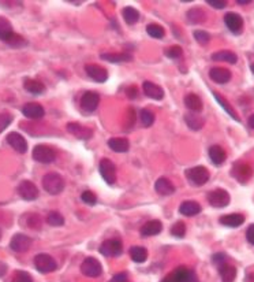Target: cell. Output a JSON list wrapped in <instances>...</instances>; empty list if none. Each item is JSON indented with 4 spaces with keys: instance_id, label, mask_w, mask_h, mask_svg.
Listing matches in <instances>:
<instances>
[{
    "instance_id": "obj_43",
    "label": "cell",
    "mask_w": 254,
    "mask_h": 282,
    "mask_svg": "<svg viewBox=\"0 0 254 282\" xmlns=\"http://www.w3.org/2000/svg\"><path fill=\"white\" fill-rule=\"evenodd\" d=\"M6 43H8L11 47H17V48H19V47H24V45L27 44V43H26V40L24 39V37H21L19 34H15V33H14L10 39L7 40Z\"/></svg>"
},
{
    "instance_id": "obj_45",
    "label": "cell",
    "mask_w": 254,
    "mask_h": 282,
    "mask_svg": "<svg viewBox=\"0 0 254 282\" xmlns=\"http://www.w3.org/2000/svg\"><path fill=\"white\" fill-rule=\"evenodd\" d=\"M13 282H33V278L26 271H17L13 277Z\"/></svg>"
},
{
    "instance_id": "obj_19",
    "label": "cell",
    "mask_w": 254,
    "mask_h": 282,
    "mask_svg": "<svg viewBox=\"0 0 254 282\" xmlns=\"http://www.w3.org/2000/svg\"><path fill=\"white\" fill-rule=\"evenodd\" d=\"M142 89L146 96L151 97L153 100H163L164 99V89L156 85V84L151 83V81H145L142 84Z\"/></svg>"
},
{
    "instance_id": "obj_20",
    "label": "cell",
    "mask_w": 254,
    "mask_h": 282,
    "mask_svg": "<svg viewBox=\"0 0 254 282\" xmlns=\"http://www.w3.org/2000/svg\"><path fill=\"white\" fill-rule=\"evenodd\" d=\"M209 77L213 83L227 84L231 80V71L224 67H212L209 70Z\"/></svg>"
},
{
    "instance_id": "obj_34",
    "label": "cell",
    "mask_w": 254,
    "mask_h": 282,
    "mask_svg": "<svg viewBox=\"0 0 254 282\" xmlns=\"http://www.w3.org/2000/svg\"><path fill=\"white\" fill-rule=\"evenodd\" d=\"M213 96H215V99L217 100V103L222 106V109L224 110V111H226V113H227V114H229V115L231 116L232 119H235V121H238V122L241 121V119H239V116H238V114L235 113V110L232 109V106H231V104H229V103L227 102L224 97L220 96L217 92H213Z\"/></svg>"
},
{
    "instance_id": "obj_42",
    "label": "cell",
    "mask_w": 254,
    "mask_h": 282,
    "mask_svg": "<svg viewBox=\"0 0 254 282\" xmlns=\"http://www.w3.org/2000/svg\"><path fill=\"white\" fill-rule=\"evenodd\" d=\"M193 36H194V39H196L198 44L201 45H206L210 41V34L208 32H205V30H196L193 33Z\"/></svg>"
},
{
    "instance_id": "obj_26",
    "label": "cell",
    "mask_w": 254,
    "mask_h": 282,
    "mask_svg": "<svg viewBox=\"0 0 254 282\" xmlns=\"http://www.w3.org/2000/svg\"><path fill=\"white\" fill-rule=\"evenodd\" d=\"M219 221L227 227H239L245 222V217L242 214H227V215H223Z\"/></svg>"
},
{
    "instance_id": "obj_24",
    "label": "cell",
    "mask_w": 254,
    "mask_h": 282,
    "mask_svg": "<svg viewBox=\"0 0 254 282\" xmlns=\"http://www.w3.org/2000/svg\"><path fill=\"white\" fill-rule=\"evenodd\" d=\"M163 229V225L160 221L157 219H153V221H149V222H146L144 226H142V229H141V236H144V237H151V236H156V234H159L160 231Z\"/></svg>"
},
{
    "instance_id": "obj_12",
    "label": "cell",
    "mask_w": 254,
    "mask_h": 282,
    "mask_svg": "<svg viewBox=\"0 0 254 282\" xmlns=\"http://www.w3.org/2000/svg\"><path fill=\"white\" fill-rule=\"evenodd\" d=\"M18 193L19 196L24 200H27V201H32V200H36L38 197V189L37 186L33 184L32 181H22L18 185Z\"/></svg>"
},
{
    "instance_id": "obj_41",
    "label": "cell",
    "mask_w": 254,
    "mask_h": 282,
    "mask_svg": "<svg viewBox=\"0 0 254 282\" xmlns=\"http://www.w3.org/2000/svg\"><path fill=\"white\" fill-rule=\"evenodd\" d=\"M171 234L174 237L182 238L186 234V225L183 222H180V221L177 222V224H174L171 227Z\"/></svg>"
},
{
    "instance_id": "obj_6",
    "label": "cell",
    "mask_w": 254,
    "mask_h": 282,
    "mask_svg": "<svg viewBox=\"0 0 254 282\" xmlns=\"http://www.w3.org/2000/svg\"><path fill=\"white\" fill-rule=\"evenodd\" d=\"M229 193L226 189H215L208 193V201L212 207L215 208H224L229 204Z\"/></svg>"
},
{
    "instance_id": "obj_27",
    "label": "cell",
    "mask_w": 254,
    "mask_h": 282,
    "mask_svg": "<svg viewBox=\"0 0 254 282\" xmlns=\"http://www.w3.org/2000/svg\"><path fill=\"white\" fill-rule=\"evenodd\" d=\"M219 274L223 282H234L236 278V269L229 263H224L219 267Z\"/></svg>"
},
{
    "instance_id": "obj_9",
    "label": "cell",
    "mask_w": 254,
    "mask_h": 282,
    "mask_svg": "<svg viewBox=\"0 0 254 282\" xmlns=\"http://www.w3.org/2000/svg\"><path fill=\"white\" fill-rule=\"evenodd\" d=\"M224 24L232 34H241L243 32V18L236 13H227L224 15Z\"/></svg>"
},
{
    "instance_id": "obj_46",
    "label": "cell",
    "mask_w": 254,
    "mask_h": 282,
    "mask_svg": "<svg viewBox=\"0 0 254 282\" xmlns=\"http://www.w3.org/2000/svg\"><path fill=\"white\" fill-rule=\"evenodd\" d=\"M182 54H183V51H182V48H180L179 45H174V47L168 48V50L165 51V55L170 59H179L182 56Z\"/></svg>"
},
{
    "instance_id": "obj_16",
    "label": "cell",
    "mask_w": 254,
    "mask_h": 282,
    "mask_svg": "<svg viewBox=\"0 0 254 282\" xmlns=\"http://www.w3.org/2000/svg\"><path fill=\"white\" fill-rule=\"evenodd\" d=\"M7 142L19 154H25L27 151V141L25 140L24 136L19 135L17 132H11L7 135Z\"/></svg>"
},
{
    "instance_id": "obj_3",
    "label": "cell",
    "mask_w": 254,
    "mask_h": 282,
    "mask_svg": "<svg viewBox=\"0 0 254 282\" xmlns=\"http://www.w3.org/2000/svg\"><path fill=\"white\" fill-rule=\"evenodd\" d=\"M186 177L193 186H203L209 181V171L203 166H196L186 171Z\"/></svg>"
},
{
    "instance_id": "obj_10",
    "label": "cell",
    "mask_w": 254,
    "mask_h": 282,
    "mask_svg": "<svg viewBox=\"0 0 254 282\" xmlns=\"http://www.w3.org/2000/svg\"><path fill=\"white\" fill-rule=\"evenodd\" d=\"M231 175L238 180L242 184H245V182H248L250 178H252V175H253V170H252V167L246 165V163H242V162H236L235 165L232 166V170H231Z\"/></svg>"
},
{
    "instance_id": "obj_31",
    "label": "cell",
    "mask_w": 254,
    "mask_h": 282,
    "mask_svg": "<svg viewBox=\"0 0 254 282\" xmlns=\"http://www.w3.org/2000/svg\"><path fill=\"white\" fill-rule=\"evenodd\" d=\"M24 88H25L29 93H32V95H41V93H44L45 90L44 84L40 83L37 80H32V78L25 80Z\"/></svg>"
},
{
    "instance_id": "obj_2",
    "label": "cell",
    "mask_w": 254,
    "mask_h": 282,
    "mask_svg": "<svg viewBox=\"0 0 254 282\" xmlns=\"http://www.w3.org/2000/svg\"><path fill=\"white\" fill-rule=\"evenodd\" d=\"M43 188L50 195H59L64 189V180L57 173H50L43 178Z\"/></svg>"
},
{
    "instance_id": "obj_54",
    "label": "cell",
    "mask_w": 254,
    "mask_h": 282,
    "mask_svg": "<svg viewBox=\"0 0 254 282\" xmlns=\"http://www.w3.org/2000/svg\"><path fill=\"white\" fill-rule=\"evenodd\" d=\"M248 123H249V128L254 129V114L252 116H250V118H249Z\"/></svg>"
},
{
    "instance_id": "obj_47",
    "label": "cell",
    "mask_w": 254,
    "mask_h": 282,
    "mask_svg": "<svg viewBox=\"0 0 254 282\" xmlns=\"http://www.w3.org/2000/svg\"><path fill=\"white\" fill-rule=\"evenodd\" d=\"M11 122H13V116L10 114H0V133H3Z\"/></svg>"
},
{
    "instance_id": "obj_39",
    "label": "cell",
    "mask_w": 254,
    "mask_h": 282,
    "mask_svg": "<svg viewBox=\"0 0 254 282\" xmlns=\"http://www.w3.org/2000/svg\"><path fill=\"white\" fill-rule=\"evenodd\" d=\"M140 119L141 123L145 126V128H149V126H152L153 122H154V114H153L152 111H149V110H141L140 113Z\"/></svg>"
},
{
    "instance_id": "obj_56",
    "label": "cell",
    "mask_w": 254,
    "mask_h": 282,
    "mask_svg": "<svg viewBox=\"0 0 254 282\" xmlns=\"http://www.w3.org/2000/svg\"><path fill=\"white\" fill-rule=\"evenodd\" d=\"M250 70H252V73H253V74H254V63L252 64V66H250Z\"/></svg>"
},
{
    "instance_id": "obj_50",
    "label": "cell",
    "mask_w": 254,
    "mask_h": 282,
    "mask_svg": "<svg viewBox=\"0 0 254 282\" xmlns=\"http://www.w3.org/2000/svg\"><path fill=\"white\" fill-rule=\"evenodd\" d=\"M246 238H248L249 243L254 245V224H252L248 227V230H246Z\"/></svg>"
},
{
    "instance_id": "obj_49",
    "label": "cell",
    "mask_w": 254,
    "mask_h": 282,
    "mask_svg": "<svg viewBox=\"0 0 254 282\" xmlns=\"http://www.w3.org/2000/svg\"><path fill=\"white\" fill-rule=\"evenodd\" d=\"M206 3H208L210 7L217 8V10H222V8L227 6V1H226V0H206Z\"/></svg>"
},
{
    "instance_id": "obj_17",
    "label": "cell",
    "mask_w": 254,
    "mask_h": 282,
    "mask_svg": "<svg viewBox=\"0 0 254 282\" xmlns=\"http://www.w3.org/2000/svg\"><path fill=\"white\" fill-rule=\"evenodd\" d=\"M22 114L29 119H41L44 116L45 111L43 106L38 103H27L22 109Z\"/></svg>"
},
{
    "instance_id": "obj_8",
    "label": "cell",
    "mask_w": 254,
    "mask_h": 282,
    "mask_svg": "<svg viewBox=\"0 0 254 282\" xmlns=\"http://www.w3.org/2000/svg\"><path fill=\"white\" fill-rule=\"evenodd\" d=\"M122 252H123V244L121 240H105L100 245V254L104 256H119Z\"/></svg>"
},
{
    "instance_id": "obj_5",
    "label": "cell",
    "mask_w": 254,
    "mask_h": 282,
    "mask_svg": "<svg viewBox=\"0 0 254 282\" xmlns=\"http://www.w3.org/2000/svg\"><path fill=\"white\" fill-rule=\"evenodd\" d=\"M33 159L38 163H43V165H50L56 159V154L51 147L40 144V145H36L33 148Z\"/></svg>"
},
{
    "instance_id": "obj_28",
    "label": "cell",
    "mask_w": 254,
    "mask_h": 282,
    "mask_svg": "<svg viewBox=\"0 0 254 282\" xmlns=\"http://www.w3.org/2000/svg\"><path fill=\"white\" fill-rule=\"evenodd\" d=\"M212 60H216V62H227L229 64H235L238 62V56L236 54L229 50H223V51H217L212 55Z\"/></svg>"
},
{
    "instance_id": "obj_52",
    "label": "cell",
    "mask_w": 254,
    "mask_h": 282,
    "mask_svg": "<svg viewBox=\"0 0 254 282\" xmlns=\"http://www.w3.org/2000/svg\"><path fill=\"white\" fill-rule=\"evenodd\" d=\"M6 273H7V264L6 263L0 262V277L6 276Z\"/></svg>"
},
{
    "instance_id": "obj_25",
    "label": "cell",
    "mask_w": 254,
    "mask_h": 282,
    "mask_svg": "<svg viewBox=\"0 0 254 282\" xmlns=\"http://www.w3.org/2000/svg\"><path fill=\"white\" fill-rule=\"evenodd\" d=\"M184 106L190 110L191 113H196V114L201 113L203 109V100H201L200 96H197L196 93H189V95H186V97H184Z\"/></svg>"
},
{
    "instance_id": "obj_53",
    "label": "cell",
    "mask_w": 254,
    "mask_h": 282,
    "mask_svg": "<svg viewBox=\"0 0 254 282\" xmlns=\"http://www.w3.org/2000/svg\"><path fill=\"white\" fill-rule=\"evenodd\" d=\"M135 92H137V89L135 88H130V89H127V96L130 97V99H134L135 97Z\"/></svg>"
},
{
    "instance_id": "obj_29",
    "label": "cell",
    "mask_w": 254,
    "mask_h": 282,
    "mask_svg": "<svg viewBox=\"0 0 254 282\" xmlns=\"http://www.w3.org/2000/svg\"><path fill=\"white\" fill-rule=\"evenodd\" d=\"M108 145L114 152H127L130 148V142L125 137H114L109 139Z\"/></svg>"
},
{
    "instance_id": "obj_21",
    "label": "cell",
    "mask_w": 254,
    "mask_h": 282,
    "mask_svg": "<svg viewBox=\"0 0 254 282\" xmlns=\"http://www.w3.org/2000/svg\"><path fill=\"white\" fill-rule=\"evenodd\" d=\"M201 205L198 201H194V200H187V201H183L180 207H179V212L182 215H186V217H194V215H198L201 212Z\"/></svg>"
},
{
    "instance_id": "obj_13",
    "label": "cell",
    "mask_w": 254,
    "mask_h": 282,
    "mask_svg": "<svg viewBox=\"0 0 254 282\" xmlns=\"http://www.w3.org/2000/svg\"><path fill=\"white\" fill-rule=\"evenodd\" d=\"M100 174L108 185H114L115 181H116V167L112 163V161L102 159L100 162Z\"/></svg>"
},
{
    "instance_id": "obj_38",
    "label": "cell",
    "mask_w": 254,
    "mask_h": 282,
    "mask_svg": "<svg viewBox=\"0 0 254 282\" xmlns=\"http://www.w3.org/2000/svg\"><path fill=\"white\" fill-rule=\"evenodd\" d=\"M146 32L153 39H163L164 37V28L159 24H149L146 26Z\"/></svg>"
},
{
    "instance_id": "obj_18",
    "label": "cell",
    "mask_w": 254,
    "mask_h": 282,
    "mask_svg": "<svg viewBox=\"0 0 254 282\" xmlns=\"http://www.w3.org/2000/svg\"><path fill=\"white\" fill-rule=\"evenodd\" d=\"M67 130H69V133L76 136L78 139H81V140H88L93 135V132L89 128L83 126L81 123H76V122H70L67 125Z\"/></svg>"
},
{
    "instance_id": "obj_48",
    "label": "cell",
    "mask_w": 254,
    "mask_h": 282,
    "mask_svg": "<svg viewBox=\"0 0 254 282\" xmlns=\"http://www.w3.org/2000/svg\"><path fill=\"white\" fill-rule=\"evenodd\" d=\"M227 259H229V256H227L226 254L219 252V254H215V255L212 256V262H213V264H216L217 267H220L222 264L227 263Z\"/></svg>"
},
{
    "instance_id": "obj_30",
    "label": "cell",
    "mask_w": 254,
    "mask_h": 282,
    "mask_svg": "<svg viewBox=\"0 0 254 282\" xmlns=\"http://www.w3.org/2000/svg\"><path fill=\"white\" fill-rule=\"evenodd\" d=\"M102 59L111 62V63H122V62H131L133 56L127 52H121V54H102Z\"/></svg>"
},
{
    "instance_id": "obj_51",
    "label": "cell",
    "mask_w": 254,
    "mask_h": 282,
    "mask_svg": "<svg viewBox=\"0 0 254 282\" xmlns=\"http://www.w3.org/2000/svg\"><path fill=\"white\" fill-rule=\"evenodd\" d=\"M109 282H128V280H127V274L126 273H119V274H116V276L112 277V280Z\"/></svg>"
},
{
    "instance_id": "obj_55",
    "label": "cell",
    "mask_w": 254,
    "mask_h": 282,
    "mask_svg": "<svg viewBox=\"0 0 254 282\" xmlns=\"http://www.w3.org/2000/svg\"><path fill=\"white\" fill-rule=\"evenodd\" d=\"M236 3H238V4H249V3H250V0H238Z\"/></svg>"
},
{
    "instance_id": "obj_33",
    "label": "cell",
    "mask_w": 254,
    "mask_h": 282,
    "mask_svg": "<svg viewBox=\"0 0 254 282\" xmlns=\"http://www.w3.org/2000/svg\"><path fill=\"white\" fill-rule=\"evenodd\" d=\"M184 121L187 123V126L191 130H201L205 123V119L203 116L197 115V114H186L184 115Z\"/></svg>"
},
{
    "instance_id": "obj_37",
    "label": "cell",
    "mask_w": 254,
    "mask_h": 282,
    "mask_svg": "<svg viewBox=\"0 0 254 282\" xmlns=\"http://www.w3.org/2000/svg\"><path fill=\"white\" fill-rule=\"evenodd\" d=\"M205 18H206V15L201 8H191L187 13V21L190 24H203Z\"/></svg>"
},
{
    "instance_id": "obj_15",
    "label": "cell",
    "mask_w": 254,
    "mask_h": 282,
    "mask_svg": "<svg viewBox=\"0 0 254 282\" xmlns=\"http://www.w3.org/2000/svg\"><path fill=\"white\" fill-rule=\"evenodd\" d=\"M85 71L96 83H105L108 80V71L99 64H86Z\"/></svg>"
},
{
    "instance_id": "obj_14",
    "label": "cell",
    "mask_w": 254,
    "mask_h": 282,
    "mask_svg": "<svg viewBox=\"0 0 254 282\" xmlns=\"http://www.w3.org/2000/svg\"><path fill=\"white\" fill-rule=\"evenodd\" d=\"M99 103H100V96L97 92L89 90V92H85L81 97V107L83 111L86 113H93L99 107Z\"/></svg>"
},
{
    "instance_id": "obj_32",
    "label": "cell",
    "mask_w": 254,
    "mask_h": 282,
    "mask_svg": "<svg viewBox=\"0 0 254 282\" xmlns=\"http://www.w3.org/2000/svg\"><path fill=\"white\" fill-rule=\"evenodd\" d=\"M13 34L14 30L11 22L7 20V18H4V17H0V40L7 41Z\"/></svg>"
},
{
    "instance_id": "obj_40",
    "label": "cell",
    "mask_w": 254,
    "mask_h": 282,
    "mask_svg": "<svg viewBox=\"0 0 254 282\" xmlns=\"http://www.w3.org/2000/svg\"><path fill=\"white\" fill-rule=\"evenodd\" d=\"M47 222L51 225V226H62L64 224L63 215L57 211H51L47 217Z\"/></svg>"
},
{
    "instance_id": "obj_23",
    "label": "cell",
    "mask_w": 254,
    "mask_h": 282,
    "mask_svg": "<svg viewBox=\"0 0 254 282\" xmlns=\"http://www.w3.org/2000/svg\"><path fill=\"white\" fill-rule=\"evenodd\" d=\"M154 189H156V192L159 193V195H161V196H170V195H172V193L175 192V186H174V184H172L168 178H165V177H161V178H159V180L156 181Z\"/></svg>"
},
{
    "instance_id": "obj_35",
    "label": "cell",
    "mask_w": 254,
    "mask_h": 282,
    "mask_svg": "<svg viewBox=\"0 0 254 282\" xmlns=\"http://www.w3.org/2000/svg\"><path fill=\"white\" fill-rule=\"evenodd\" d=\"M122 15H123V20L126 21L127 25H134L140 21V13L134 7H125L122 11Z\"/></svg>"
},
{
    "instance_id": "obj_36",
    "label": "cell",
    "mask_w": 254,
    "mask_h": 282,
    "mask_svg": "<svg viewBox=\"0 0 254 282\" xmlns=\"http://www.w3.org/2000/svg\"><path fill=\"white\" fill-rule=\"evenodd\" d=\"M130 256L135 263H144L148 259V251L144 247L135 245L130 248Z\"/></svg>"
},
{
    "instance_id": "obj_57",
    "label": "cell",
    "mask_w": 254,
    "mask_h": 282,
    "mask_svg": "<svg viewBox=\"0 0 254 282\" xmlns=\"http://www.w3.org/2000/svg\"><path fill=\"white\" fill-rule=\"evenodd\" d=\"M0 238H1V233H0Z\"/></svg>"
},
{
    "instance_id": "obj_7",
    "label": "cell",
    "mask_w": 254,
    "mask_h": 282,
    "mask_svg": "<svg viewBox=\"0 0 254 282\" xmlns=\"http://www.w3.org/2000/svg\"><path fill=\"white\" fill-rule=\"evenodd\" d=\"M81 271H82L83 276L90 277V278H96V277H100L102 273V263L99 262L95 257H86L81 264Z\"/></svg>"
},
{
    "instance_id": "obj_11",
    "label": "cell",
    "mask_w": 254,
    "mask_h": 282,
    "mask_svg": "<svg viewBox=\"0 0 254 282\" xmlns=\"http://www.w3.org/2000/svg\"><path fill=\"white\" fill-rule=\"evenodd\" d=\"M30 245H32V238L27 237L26 234H22V233L14 234V237L11 238V241H10V248H11L14 252H18V254H22V252L29 251Z\"/></svg>"
},
{
    "instance_id": "obj_44",
    "label": "cell",
    "mask_w": 254,
    "mask_h": 282,
    "mask_svg": "<svg viewBox=\"0 0 254 282\" xmlns=\"http://www.w3.org/2000/svg\"><path fill=\"white\" fill-rule=\"evenodd\" d=\"M81 199L85 204H89V205H95L96 201H97V197H96V195L92 191H83L82 195H81Z\"/></svg>"
},
{
    "instance_id": "obj_22",
    "label": "cell",
    "mask_w": 254,
    "mask_h": 282,
    "mask_svg": "<svg viewBox=\"0 0 254 282\" xmlns=\"http://www.w3.org/2000/svg\"><path fill=\"white\" fill-rule=\"evenodd\" d=\"M208 154H209L210 162L215 166H222L223 163L226 162V159H227V154H226V151L220 145H212L209 148V151H208Z\"/></svg>"
},
{
    "instance_id": "obj_4",
    "label": "cell",
    "mask_w": 254,
    "mask_h": 282,
    "mask_svg": "<svg viewBox=\"0 0 254 282\" xmlns=\"http://www.w3.org/2000/svg\"><path fill=\"white\" fill-rule=\"evenodd\" d=\"M34 267L41 274H50V273L57 269V263L48 254H38L34 257Z\"/></svg>"
},
{
    "instance_id": "obj_1",
    "label": "cell",
    "mask_w": 254,
    "mask_h": 282,
    "mask_svg": "<svg viewBox=\"0 0 254 282\" xmlns=\"http://www.w3.org/2000/svg\"><path fill=\"white\" fill-rule=\"evenodd\" d=\"M160 282H198V277L194 273V270L180 266L164 277Z\"/></svg>"
}]
</instances>
